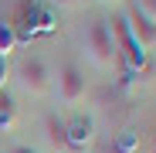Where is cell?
Segmentation results:
<instances>
[{
	"instance_id": "8fae6325",
	"label": "cell",
	"mask_w": 156,
	"mask_h": 153,
	"mask_svg": "<svg viewBox=\"0 0 156 153\" xmlns=\"http://www.w3.org/2000/svg\"><path fill=\"white\" fill-rule=\"evenodd\" d=\"M7 78H10V68H7V58H0V92H4Z\"/></svg>"
},
{
	"instance_id": "9c48e42d",
	"label": "cell",
	"mask_w": 156,
	"mask_h": 153,
	"mask_svg": "<svg viewBox=\"0 0 156 153\" xmlns=\"http://www.w3.org/2000/svg\"><path fill=\"white\" fill-rule=\"evenodd\" d=\"M133 7H136L149 24H156V0H133Z\"/></svg>"
},
{
	"instance_id": "8992f818",
	"label": "cell",
	"mask_w": 156,
	"mask_h": 153,
	"mask_svg": "<svg viewBox=\"0 0 156 153\" xmlns=\"http://www.w3.org/2000/svg\"><path fill=\"white\" fill-rule=\"evenodd\" d=\"M44 129H48V143L58 146V150H68V122H61L55 112L44 116Z\"/></svg>"
},
{
	"instance_id": "7a4b0ae2",
	"label": "cell",
	"mask_w": 156,
	"mask_h": 153,
	"mask_svg": "<svg viewBox=\"0 0 156 153\" xmlns=\"http://www.w3.org/2000/svg\"><path fill=\"white\" fill-rule=\"evenodd\" d=\"M17 85L24 89L27 99H44L51 92V71L41 58H20L17 65Z\"/></svg>"
},
{
	"instance_id": "52a82bcc",
	"label": "cell",
	"mask_w": 156,
	"mask_h": 153,
	"mask_svg": "<svg viewBox=\"0 0 156 153\" xmlns=\"http://www.w3.org/2000/svg\"><path fill=\"white\" fill-rule=\"evenodd\" d=\"M20 44V34L14 31V24L10 20H0V58H10L14 51Z\"/></svg>"
},
{
	"instance_id": "5bb4252c",
	"label": "cell",
	"mask_w": 156,
	"mask_h": 153,
	"mask_svg": "<svg viewBox=\"0 0 156 153\" xmlns=\"http://www.w3.org/2000/svg\"><path fill=\"white\" fill-rule=\"evenodd\" d=\"M153 51H156V48H153Z\"/></svg>"
},
{
	"instance_id": "3957f363",
	"label": "cell",
	"mask_w": 156,
	"mask_h": 153,
	"mask_svg": "<svg viewBox=\"0 0 156 153\" xmlns=\"http://www.w3.org/2000/svg\"><path fill=\"white\" fill-rule=\"evenodd\" d=\"M88 95V82H85V75L82 68H78L75 61H65L58 68V99H61V106L75 109V106H82Z\"/></svg>"
},
{
	"instance_id": "277c9868",
	"label": "cell",
	"mask_w": 156,
	"mask_h": 153,
	"mask_svg": "<svg viewBox=\"0 0 156 153\" xmlns=\"http://www.w3.org/2000/svg\"><path fill=\"white\" fill-rule=\"evenodd\" d=\"M109 34H112V44H115V65H129V68L139 71V68L146 65V51L133 41V34L126 31V20H122V17H112Z\"/></svg>"
},
{
	"instance_id": "30bf717a",
	"label": "cell",
	"mask_w": 156,
	"mask_h": 153,
	"mask_svg": "<svg viewBox=\"0 0 156 153\" xmlns=\"http://www.w3.org/2000/svg\"><path fill=\"white\" fill-rule=\"evenodd\" d=\"M7 153H41V150H34V146H27V143H10Z\"/></svg>"
},
{
	"instance_id": "6da1fadb",
	"label": "cell",
	"mask_w": 156,
	"mask_h": 153,
	"mask_svg": "<svg viewBox=\"0 0 156 153\" xmlns=\"http://www.w3.org/2000/svg\"><path fill=\"white\" fill-rule=\"evenodd\" d=\"M82 48L95 68H112L115 65V44L109 34V24L105 20H88L85 31H82Z\"/></svg>"
},
{
	"instance_id": "7c38bea8",
	"label": "cell",
	"mask_w": 156,
	"mask_h": 153,
	"mask_svg": "<svg viewBox=\"0 0 156 153\" xmlns=\"http://www.w3.org/2000/svg\"><path fill=\"white\" fill-rule=\"evenodd\" d=\"M55 4H58V7H75L78 0H55Z\"/></svg>"
},
{
	"instance_id": "ba28073f",
	"label": "cell",
	"mask_w": 156,
	"mask_h": 153,
	"mask_svg": "<svg viewBox=\"0 0 156 153\" xmlns=\"http://www.w3.org/2000/svg\"><path fill=\"white\" fill-rule=\"evenodd\" d=\"M92 140V122L88 119H78L75 126H68V146H85Z\"/></svg>"
},
{
	"instance_id": "5b68a950",
	"label": "cell",
	"mask_w": 156,
	"mask_h": 153,
	"mask_svg": "<svg viewBox=\"0 0 156 153\" xmlns=\"http://www.w3.org/2000/svg\"><path fill=\"white\" fill-rule=\"evenodd\" d=\"M122 20H126V31L129 34H133V41L146 51V55H149V51L156 48V24H149L136 7H129L126 14H122Z\"/></svg>"
},
{
	"instance_id": "4fadbf2b",
	"label": "cell",
	"mask_w": 156,
	"mask_h": 153,
	"mask_svg": "<svg viewBox=\"0 0 156 153\" xmlns=\"http://www.w3.org/2000/svg\"><path fill=\"white\" fill-rule=\"evenodd\" d=\"M98 4H115V0H98Z\"/></svg>"
}]
</instances>
